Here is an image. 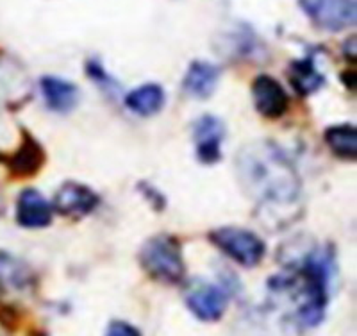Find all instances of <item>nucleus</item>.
<instances>
[{
    "instance_id": "39448f33",
    "label": "nucleus",
    "mask_w": 357,
    "mask_h": 336,
    "mask_svg": "<svg viewBox=\"0 0 357 336\" xmlns=\"http://www.w3.org/2000/svg\"><path fill=\"white\" fill-rule=\"evenodd\" d=\"M186 306L202 322H216L227 309V293L220 286L206 281H195L184 293Z\"/></svg>"
},
{
    "instance_id": "7ed1b4c3",
    "label": "nucleus",
    "mask_w": 357,
    "mask_h": 336,
    "mask_svg": "<svg viewBox=\"0 0 357 336\" xmlns=\"http://www.w3.org/2000/svg\"><path fill=\"white\" fill-rule=\"evenodd\" d=\"M209 240L234 263L254 268L266 254V245L254 231L238 226H223L209 233Z\"/></svg>"
},
{
    "instance_id": "dca6fc26",
    "label": "nucleus",
    "mask_w": 357,
    "mask_h": 336,
    "mask_svg": "<svg viewBox=\"0 0 357 336\" xmlns=\"http://www.w3.org/2000/svg\"><path fill=\"white\" fill-rule=\"evenodd\" d=\"M86 73H88V78L91 79V81L97 82L100 88L107 89L109 94L113 92V89L118 88L114 79L106 72V68L102 66V63L97 59V57H91V59L86 61Z\"/></svg>"
},
{
    "instance_id": "9d476101",
    "label": "nucleus",
    "mask_w": 357,
    "mask_h": 336,
    "mask_svg": "<svg viewBox=\"0 0 357 336\" xmlns=\"http://www.w3.org/2000/svg\"><path fill=\"white\" fill-rule=\"evenodd\" d=\"M220 68L209 61L195 59L188 66V72L183 79V88L193 98H209L215 94L220 81Z\"/></svg>"
},
{
    "instance_id": "9b49d317",
    "label": "nucleus",
    "mask_w": 357,
    "mask_h": 336,
    "mask_svg": "<svg viewBox=\"0 0 357 336\" xmlns=\"http://www.w3.org/2000/svg\"><path fill=\"white\" fill-rule=\"evenodd\" d=\"M40 88L45 102L56 113H70L79 102V88L66 79L56 75H43Z\"/></svg>"
},
{
    "instance_id": "6ab92c4d",
    "label": "nucleus",
    "mask_w": 357,
    "mask_h": 336,
    "mask_svg": "<svg viewBox=\"0 0 357 336\" xmlns=\"http://www.w3.org/2000/svg\"><path fill=\"white\" fill-rule=\"evenodd\" d=\"M341 81L345 82L347 88L354 89L356 88V70H347V72L341 73Z\"/></svg>"
},
{
    "instance_id": "0eeeda50",
    "label": "nucleus",
    "mask_w": 357,
    "mask_h": 336,
    "mask_svg": "<svg viewBox=\"0 0 357 336\" xmlns=\"http://www.w3.org/2000/svg\"><path fill=\"white\" fill-rule=\"evenodd\" d=\"M225 138V126L215 115H204L193 124L197 158L204 165H215L222 159V143Z\"/></svg>"
},
{
    "instance_id": "1a4fd4ad",
    "label": "nucleus",
    "mask_w": 357,
    "mask_h": 336,
    "mask_svg": "<svg viewBox=\"0 0 357 336\" xmlns=\"http://www.w3.org/2000/svg\"><path fill=\"white\" fill-rule=\"evenodd\" d=\"M17 222L25 229H43L52 222V206L34 188H25L17 200Z\"/></svg>"
},
{
    "instance_id": "ddd939ff",
    "label": "nucleus",
    "mask_w": 357,
    "mask_h": 336,
    "mask_svg": "<svg viewBox=\"0 0 357 336\" xmlns=\"http://www.w3.org/2000/svg\"><path fill=\"white\" fill-rule=\"evenodd\" d=\"M45 163V150L38 140H34L29 133H25L24 142L20 143V149L11 156L9 166L11 172L18 177H31L41 170Z\"/></svg>"
},
{
    "instance_id": "423d86ee",
    "label": "nucleus",
    "mask_w": 357,
    "mask_h": 336,
    "mask_svg": "<svg viewBox=\"0 0 357 336\" xmlns=\"http://www.w3.org/2000/svg\"><path fill=\"white\" fill-rule=\"evenodd\" d=\"M100 197L82 182L66 181L54 195V206L59 215L79 220L88 217L91 211L97 210Z\"/></svg>"
},
{
    "instance_id": "4468645a",
    "label": "nucleus",
    "mask_w": 357,
    "mask_h": 336,
    "mask_svg": "<svg viewBox=\"0 0 357 336\" xmlns=\"http://www.w3.org/2000/svg\"><path fill=\"white\" fill-rule=\"evenodd\" d=\"M289 82L301 97H307L325 85V78L317 70L312 56H307L289 63Z\"/></svg>"
},
{
    "instance_id": "a211bd4d",
    "label": "nucleus",
    "mask_w": 357,
    "mask_h": 336,
    "mask_svg": "<svg viewBox=\"0 0 357 336\" xmlns=\"http://www.w3.org/2000/svg\"><path fill=\"white\" fill-rule=\"evenodd\" d=\"M343 54H345V57L349 61H356V38H349V40L345 41V47H343Z\"/></svg>"
},
{
    "instance_id": "20e7f679",
    "label": "nucleus",
    "mask_w": 357,
    "mask_h": 336,
    "mask_svg": "<svg viewBox=\"0 0 357 336\" xmlns=\"http://www.w3.org/2000/svg\"><path fill=\"white\" fill-rule=\"evenodd\" d=\"M298 6L312 25L329 33H340L356 24V0H298Z\"/></svg>"
},
{
    "instance_id": "f8f14e48",
    "label": "nucleus",
    "mask_w": 357,
    "mask_h": 336,
    "mask_svg": "<svg viewBox=\"0 0 357 336\" xmlns=\"http://www.w3.org/2000/svg\"><path fill=\"white\" fill-rule=\"evenodd\" d=\"M167 101L165 89L158 82H146L126 95L123 102L132 113L139 117H154L162 110Z\"/></svg>"
},
{
    "instance_id": "2eb2a0df",
    "label": "nucleus",
    "mask_w": 357,
    "mask_h": 336,
    "mask_svg": "<svg viewBox=\"0 0 357 336\" xmlns=\"http://www.w3.org/2000/svg\"><path fill=\"white\" fill-rule=\"evenodd\" d=\"M324 140L334 156L354 161L357 156V129L352 124H337L325 129Z\"/></svg>"
},
{
    "instance_id": "f3484780",
    "label": "nucleus",
    "mask_w": 357,
    "mask_h": 336,
    "mask_svg": "<svg viewBox=\"0 0 357 336\" xmlns=\"http://www.w3.org/2000/svg\"><path fill=\"white\" fill-rule=\"evenodd\" d=\"M106 336H142L139 329L134 328L129 322L123 320H113L106 329Z\"/></svg>"
},
{
    "instance_id": "6e6552de",
    "label": "nucleus",
    "mask_w": 357,
    "mask_h": 336,
    "mask_svg": "<svg viewBox=\"0 0 357 336\" xmlns=\"http://www.w3.org/2000/svg\"><path fill=\"white\" fill-rule=\"evenodd\" d=\"M252 101L257 113L264 118H280L289 108L286 89L268 73H261L252 82Z\"/></svg>"
},
{
    "instance_id": "f03ea898",
    "label": "nucleus",
    "mask_w": 357,
    "mask_h": 336,
    "mask_svg": "<svg viewBox=\"0 0 357 336\" xmlns=\"http://www.w3.org/2000/svg\"><path fill=\"white\" fill-rule=\"evenodd\" d=\"M139 265L143 270L165 284H178L184 279L183 249L175 236L155 235L146 240L139 249Z\"/></svg>"
},
{
    "instance_id": "f257e3e1",
    "label": "nucleus",
    "mask_w": 357,
    "mask_h": 336,
    "mask_svg": "<svg viewBox=\"0 0 357 336\" xmlns=\"http://www.w3.org/2000/svg\"><path fill=\"white\" fill-rule=\"evenodd\" d=\"M241 184L263 206H289L298 197V177L282 152L273 143H254L238 158Z\"/></svg>"
}]
</instances>
